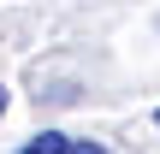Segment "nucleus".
<instances>
[{"instance_id": "f257e3e1", "label": "nucleus", "mask_w": 160, "mask_h": 154, "mask_svg": "<svg viewBox=\"0 0 160 154\" xmlns=\"http://www.w3.org/2000/svg\"><path fill=\"white\" fill-rule=\"evenodd\" d=\"M101 142H83V137H59V131H42V137H30L24 154H95Z\"/></svg>"}, {"instance_id": "f03ea898", "label": "nucleus", "mask_w": 160, "mask_h": 154, "mask_svg": "<svg viewBox=\"0 0 160 154\" xmlns=\"http://www.w3.org/2000/svg\"><path fill=\"white\" fill-rule=\"evenodd\" d=\"M0 113H6V89H0Z\"/></svg>"}, {"instance_id": "7ed1b4c3", "label": "nucleus", "mask_w": 160, "mask_h": 154, "mask_svg": "<svg viewBox=\"0 0 160 154\" xmlns=\"http://www.w3.org/2000/svg\"><path fill=\"white\" fill-rule=\"evenodd\" d=\"M154 125H160V113H154Z\"/></svg>"}]
</instances>
